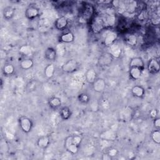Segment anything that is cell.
Returning a JSON list of instances; mask_svg holds the SVG:
<instances>
[{"instance_id": "1", "label": "cell", "mask_w": 160, "mask_h": 160, "mask_svg": "<svg viewBox=\"0 0 160 160\" xmlns=\"http://www.w3.org/2000/svg\"><path fill=\"white\" fill-rule=\"evenodd\" d=\"M91 31L94 34H99L107 28L105 18L99 15H94L89 22Z\"/></svg>"}, {"instance_id": "2", "label": "cell", "mask_w": 160, "mask_h": 160, "mask_svg": "<svg viewBox=\"0 0 160 160\" xmlns=\"http://www.w3.org/2000/svg\"><path fill=\"white\" fill-rule=\"evenodd\" d=\"M94 16V8L92 4L86 3L81 8L79 20L83 22H89Z\"/></svg>"}, {"instance_id": "3", "label": "cell", "mask_w": 160, "mask_h": 160, "mask_svg": "<svg viewBox=\"0 0 160 160\" xmlns=\"http://www.w3.org/2000/svg\"><path fill=\"white\" fill-rule=\"evenodd\" d=\"M19 124L21 129L24 133H29L33 127L32 121L27 116H21L19 119Z\"/></svg>"}, {"instance_id": "4", "label": "cell", "mask_w": 160, "mask_h": 160, "mask_svg": "<svg viewBox=\"0 0 160 160\" xmlns=\"http://www.w3.org/2000/svg\"><path fill=\"white\" fill-rule=\"evenodd\" d=\"M79 64L74 59H71L64 62L61 68L62 71L65 73H72L78 70Z\"/></svg>"}, {"instance_id": "5", "label": "cell", "mask_w": 160, "mask_h": 160, "mask_svg": "<svg viewBox=\"0 0 160 160\" xmlns=\"http://www.w3.org/2000/svg\"><path fill=\"white\" fill-rule=\"evenodd\" d=\"M114 58L109 52L102 53L98 58V64L100 66H108L111 64Z\"/></svg>"}, {"instance_id": "6", "label": "cell", "mask_w": 160, "mask_h": 160, "mask_svg": "<svg viewBox=\"0 0 160 160\" xmlns=\"http://www.w3.org/2000/svg\"><path fill=\"white\" fill-rule=\"evenodd\" d=\"M64 148L66 151L72 154H76L79 151V147L76 146L72 141V136H69L64 139Z\"/></svg>"}, {"instance_id": "7", "label": "cell", "mask_w": 160, "mask_h": 160, "mask_svg": "<svg viewBox=\"0 0 160 160\" xmlns=\"http://www.w3.org/2000/svg\"><path fill=\"white\" fill-rule=\"evenodd\" d=\"M40 14L39 8L35 6H29L25 11V16L29 20H34Z\"/></svg>"}, {"instance_id": "8", "label": "cell", "mask_w": 160, "mask_h": 160, "mask_svg": "<svg viewBox=\"0 0 160 160\" xmlns=\"http://www.w3.org/2000/svg\"><path fill=\"white\" fill-rule=\"evenodd\" d=\"M147 69L150 74H156L158 73L160 70L159 61L156 58H152L149 59L147 64Z\"/></svg>"}, {"instance_id": "9", "label": "cell", "mask_w": 160, "mask_h": 160, "mask_svg": "<svg viewBox=\"0 0 160 160\" xmlns=\"http://www.w3.org/2000/svg\"><path fill=\"white\" fill-rule=\"evenodd\" d=\"M106 81L102 78H97L92 84L93 90L98 93L103 92L106 89Z\"/></svg>"}, {"instance_id": "10", "label": "cell", "mask_w": 160, "mask_h": 160, "mask_svg": "<svg viewBox=\"0 0 160 160\" xmlns=\"http://www.w3.org/2000/svg\"><path fill=\"white\" fill-rule=\"evenodd\" d=\"M68 26V19L64 16H62L56 19L54 22V26L56 29L59 31H62L66 29Z\"/></svg>"}, {"instance_id": "11", "label": "cell", "mask_w": 160, "mask_h": 160, "mask_svg": "<svg viewBox=\"0 0 160 160\" xmlns=\"http://www.w3.org/2000/svg\"><path fill=\"white\" fill-rule=\"evenodd\" d=\"M118 38V34L115 31H110L108 32L104 36V44L106 46H110L115 43L116 40Z\"/></svg>"}, {"instance_id": "12", "label": "cell", "mask_w": 160, "mask_h": 160, "mask_svg": "<svg viewBox=\"0 0 160 160\" xmlns=\"http://www.w3.org/2000/svg\"><path fill=\"white\" fill-rule=\"evenodd\" d=\"M58 56L56 48L52 47H48L44 51V58L49 61H54Z\"/></svg>"}, {"instance_id": "13", "label": "cell", "mask_w": 160, "mask_h": 160, "mask_svg": "<svg viewBox=\"0 0 160 160\" xmlns=\"http://www.w3.org/2000/svg\"><path fill=\"white\" fill-rule=\"evenodd\" d=\"M116 138H117L116 132L114 131L111 129L106 130L102 132L100 135L101 139H104L108 141H113L116 139Z\"/></svg>"}, {"instance_id": "14", "label": "cell", "mask_w": 160, "mask_h": 160, "mask_svg": "<svg viewBox=\"0 0 160 160\" xmlns=\"http://www.w3.org/2000/svg\"><path fill=\"white\" fill-rule=\"evenodd\" d=\"M144 66V62L141 57H134L130 60L129 68H138L143 71Z\"/></svg>"}, {"instance_id": "15", "label": "cell", "mask_w": 160, "mask_h": 160, "mask_svg": "<svg viewBox=\"0 0 160 160\" xmlns=\"http://www.w3.org/2000/svg\"><path fill=\"white\" fill-rule=\"evenodd\" d=\"M75 39V36L72 32H66L61 34L59 37V41L61 43H71Z\"/></svg>"}, {"instance_id": "16", "label": "cell", "mask_w": 160, "mask_h": 160, "mask_svg": "<svg viewBox=\"0 0 160 160\" xmlns=\"http://www.w3.org/2000/svg\"><path fill=\"white\" fill-rule=\"evenodd\" d=\"M51 142L50 138L48 136H42L39 137L37 140L38 146L42 149H46Z\"/></svg>"}, {"instance_id": "17", "label": "cell", "mask_w": 160, "mask_h": 160, "mask_svg": "<svg viewBox=\"0 0 160 160\" xmlns=\"http://www.w3.org/2000/svg\"><path fill=\"white\" fill-rule=\"evenodd\" d=\"M48 105L52 109H57L61 106V99L57 96H52L48 99Z\"/></svg>"}, {"instance_id": "18", "label": "cell", "mask_w": 160, "mask_h": 160, "mask_svg": "<svg viewBox=\"0 0 160 160\" xmlns=\"http://www.w3.org/2000/svg\"><path fill=\"white\" fill-rule=\"evenodd\" d=\"M132 94L138 98H142L145 94V89L140 85H135L131 88Z\"/></svg>"}, {"instance_id": "19", "label": "cell", "mask_w": 160, "mask_h": 160, "mask_svg": "<svg viewBox=\"0 0 160 160\" xmlns=\"http://www.w3.org/2000/svg\"><path fill=\"white\" fill-rule=\"evenodd\" d=\"M97 74L94 69H89L85 73V79L87 82L92 84L97 79Z\"/></svg>"}, {"instance_id": "20", "label": "cell", "mask_w": 160, "mask_h": 160, "mask_svg": "<svg viewBox=\"0 0 160 160\" xmlns=\"http://www.w3.org/2000/svg\"><path fill=\"white\" fill-rule=\"evenodd\" d=\"M59 115L61 118L64 121L68 120L72 115V112L71 109L68 106H63L60 108Z\"/></svg>"}, {"instance_id": "21", "label": "cell", "mask_w": 160, "mask_h": 160, "mask_svg": "<svg viewBox=\"0 0 160 160\" xmlns=\"http://www.w3.org/2000/svg\"><path fill=\"white\" fill-rule=\"evenodd\" d=\"M142 71V70L138 68H129V75L131 79L134 80H138L141 77Z\"/></svg>"}, {"instance_id": "22", "label": "cell", "mask_w": 160, "mask_h": 160, "mask_svg": "<svg viewBox=\"0 0 160 160\" xmlns=\"http://www.w3.org/2000/svg\"><path fill=\"white\" fill-rule=\"evenodd\" d=\"M55 70H56V68L53 64L52 63L48 64L44 69V74L45 77L48 79L52 78L54 75Z\"/></svg>"}, {"instance_id": "23", "label": "cell", "mask_w": 160, "mask_h": 160, "mask_svg": "<svg viewBox=\"0 0 160 160\" xmlns=\"http://www.w3.org/2000/svg\"><path fill=\"white\" fill-rule=\"evenodd\" d=\"M110 47V54L112 56V57L114 58H119L122 53V49L121 47L115 43L112 44Z\"/></svg>"}, {"instance_id": "24", "label": "cell", "mask_w": 160, "mask_h": 160, "mask_svg": "<svg viewBox=\"0 0 160 160\" xmlns=\"http://www.w3.org/2000/svg\"><path fill=\"white\" fill-rule=\"evenodd\" d=\"M19 66L23 70H29L34 66V61L31 58H24L21 61Z\"/></svg>"}, {"instance_id": "25", "label": "cell", "mask_w": 160, "mask_h": 160, "mask_svg": "<svg viewBox=\"0 0 160 160\" xmlns=\"http://www.w3.org/2000/svg\"><path fill=\"white\" fill-rule=\"evenodd\" d=\"M14 72H15V68L12 64L8 63L4 65L2 68V73L4 76H12Z\"/></svg>"}, {"instance_id": "26", "label": "cell", "mask_w": 160, "mask_h": 160, "mask_svg": "<svg viewBox=\"0 0 160 160\" xmlns=\"http://www.w3.org/2000/svg\"><path fill=\"white\" fill-rule=\"evenodd\" d=\"M15 13V10L12 6H8L4 9L3 16L4 19L9 20L12 18Z\"/></svg>"}, {"instance_id": "27", "label": "cell", "mask_w": 160, "mask_h": 160, "mask_svg": "<svg viewBox=\"0 0 160 160\" xmlns=\"http://www.w3.org/2000/svg\"><path fill=\"white\" fill-rule=\"evenodd\" d=\"M138 7L137 2L134 1H127L125 3V9L129 13H132L135 12Z\"/></svg>"}, {"instance_id": "28", "label": "cell", "mask_w": 160, "mask_h": 160, "mask_svg": "<svg viewBox=\"0 0 160 160\" xmlns=\"http://www.w3.org/2000/svg\"><path fill=\"white\" fill-rule=\"evenodd\" d=\"M125 41L129 46H136L138 43V38L136 35L130 34L126 36Z\"/></svg>"}, {"instance_id": "29", "label": "cell", "mask_w": 160, "mask_h": 160, "mask_svg": "<svg viewBox=\"0 0 160 160\" xmlns=\"http://www.w3.org/2000/svg\"><path fill=\"white\" fill-rule=\"evenodd\" d=\"M78 100L80 103L86 104L90 101V96L86 92H81L78 94Z\"/></svg>"}, {"instance_id": "30", "label": "cell", "mask_w": 160, "mask_h": 160, "mask_svg": "<svg viewBox=\"0 0 160 160\" xmlns=\"http://www.w3.org/2000/svg\"><path fill=\"white\" fill-rule=\"evenodd\" d=\"M104 18L107 27H112L114 25L116 22V16L113 13H109L108 16Z\"/></svg>"}, {"instance_id": "31", "label": "cell", "mask_w": 160, "mask_h": 160, "mask_svg": "<svg viewBox=\"0 0 160 160\" xmlns=\"http://www.w3.org/2000/svg\"><path fill=\"white\" fill-rule=\"evenodd\" d=\"M151 139L155 144H160V131H159V129H156V130H154L152 132Z\"/></svg>"}, {"instance_id": "32", "label": "cell", "mask_w": 160, "mask_h": 160, "mask_svg": "<svg viewBox=\"0 0 160 160\" xmlns=\"http://www.w3.org/2000/svg\"><path fill=\"white\" fill-rule=\"evenodd\" d=\"M31 48L29 45H22L19 48V52L24 55H28L31 52Z\"/></svg>"}, {"instance_id": "33", "label": "cell", "mask_w": 160, "mask_h": 160, "mask_svg": "<svg viewBox=\"0 0 160 160\" xmlns=\"http://www.w3.org/2000/svg\"><path fill=\"white\" fill-rule=\"evenodd\" d=\"M72 141L76 146L80 147V145L82 142V137L80 135L75 134L74 136H72Z\"/></svg>"}, {"instance_id": "34", "label": "cell", "mask_w": 160, "mask_h": 160, "mask_svg": "<svg viewBox=\"0 0 160 160\" xmlns=\"http://www.w3.org/2000/svg\"><path fill=\"white\" fill-rule=\"evenodd\" d=\"M106 153L109 155V157H111V158H113L116 156H118L119 151H118V149L115 148H110Z\"/></svg>"}, {"instance_id": "35", "label": "cell", "mask_w": 160, "mask_h": 160, "mask_svg": "<svg viewBox=\"0 0 160 160\" xmlns=\"http://www.w3.org/2000/svg\"><path fill=\"white\" fill-rule=\"evenodd\" d=\"M153 124H154V127L156 129H159V128H160V118L159 117H157V118H154V121H153Z\"/></svg>"}, {"instance_id": "36", "label": "cell", "mask_w": 160, "mask_h": 160, "mask_svg": "<svg viewBox=\"0 0 160 160\" xmlns=\"http://www.w3.org/2000/svg\"><path fill=\"white\" fill-rule=\"evenodd\" d=\"M149 114H150V116H151V117L152 118L154 119V118H156L158 117V111H157L156 109H152V110L150 111Z\"/></svg>"}, {"instance_id": "37", "label": "cell", "mask_w": 160, "mask_h": 160, "mask_svg": "<svg viewBox=\"0 0 160 160\" xmlns=\"http://www.w3.org/2000/svg\"><path fill=\"white\" fill-rule=\"evenodd\" d=\"M102 159H105V160H108V159H111L112 158H111V157H109V155L107 154V153H106V154H104L103 155H102Z\"/></svg>"}]
</instances>
